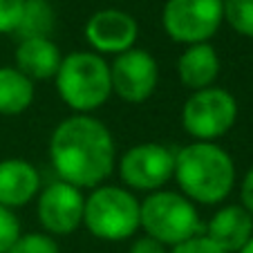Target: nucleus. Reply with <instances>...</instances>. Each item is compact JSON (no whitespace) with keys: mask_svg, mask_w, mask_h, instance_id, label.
I'll list each match as a JSON object with an SVG mask.
<instances>
[{"mask_svg":"<svg viewBox=\"0 0 253 253\" xmlns=\"http://www.w3.org/2000/svg\"><path fill=\"white\" fill-rule=\"evenodd\" d=\"M49 162L61 182L77 188H96L115 168V141L110 130L90 115L61 121L49 139Z\"/></svg>","mask_w":253,"mask_h":253,"instance_id":"nucleus-1","label":"nucleus"},{"mask_svg":"<svg viewBox=\"0 0 253 253\" xmlns=\"http://www.w3.org/2000/svg\"><path fill=\"white\" fill-rule=\"evenodd\" d=\"M182 193L200 204H220L235 184V164L217 143L197 141L175 155V175Z\"/></svg>","mask_w":253,"mask_h":253,"instance_id":"nucleus-2","label":"nucleus"},{"mask_svg":"<svg viewBox=\"0 0 253 253\" xmlns=\"http://www.w3.org/2000/svg\"><path fill=\"white\" fill-rule=\"evenodd\" d=\"M54 79L61 99L79 115H87L101 108L112 94L110 65L103 61L101 54H67Z\"/></svg>","mask_w":253,"mask_h":253,"instance_id":"nucleus-3","label":"nucleus"},{"mask_svg":"<svg viewBox=\"0 0 253 253\" xmlns=\"http://www.w3.org/2000/svg\"><path fill=\"white\" fill-rule=\"evenodd\" d=\"M139 224L164 247H177L200 235V215L188 197L170 191H155L139 209Z\"/></svg>","mask_w":253,"mask_h":253,"instance_id":"nucleus-4","label":"nucleus"},{"mask_svg":"<svg viewBox=\"0 0 253 253\" xmlns=\"http://www.w3.org/2000/svg\"><path fill=\"white\" fill-rule=\"evenodd\" d=\"M139 204L132 193L119 186H96L85 197L83 224L94 238L108 242L128 240L139 229Z\"/></svg>","mask_w":253,"mask_h":253,"instance_id":"nucleus-5","label":"nucleus"},{"mask_svg":"<svg viewBox=\"0 0 253 253\" xmlns=\"http://www.w3.org/2000/svg\"><path fill=\"white\" fill-rule=\"evenodd\" d=\"M238 101L222 87H206L193 92L182 108V124L197 141L220 139L235 126Z\"/></svg>","mask_w":253,"mask_h":253,"instance_id":"nucleus-6","label":"nucleus"},{"mask_svg":"<svg viewBox=\"0 0 253 253\" xmlns=\"http://www.w3.org/2000/svg\"><path fill=\"white\" fill-rule=\"evenodd\" d=\"M224 14L222 0H168L162 23L175 43H209L220 29Z\"/></svg>","mask_w":253,"mask_h":253,"instance_id":"nucleus-7","label":"nucleus"},{"mask_svg":"<svg viewBox=\"0 0 253 253\" xmlns=\"http://www.w3.org/2000/svg\"><path fill=\"white\" fill-rule=\"evenodd\" d=\"M119 175L134 191H159L175 175V153L162 143L132 146L121 157Z\"/></svg>","mask_w":253,"mask_h":253,"instance_id":"nucleus-8","label":"nucleus"},{"mask_svg":"<svg viewBox=\"0 0 253 253\" xmlns=\"http://www.w3.org/2000/svg\"><path fill=\"white\" fill-rule=\"evenodd\" d=\"M112 92L128 103H143L150 99L159 81V67L146 49H128L117 54L110 65Z\"/></svg>","mask_w":253,"mask_h":253,"instance_id":"nucleus-9","label":"nucleus"},{"mask_svg":"<svg viewBox=\"0 0 253 253\" xmlns=\"http://www.w3.org/2000/svg\"><path fill=\"white\" fill-rule=\"evenodd\" d=\"M85 197L81 188L67 182H54L39 197V220L45 231L56 235H70L81 226Z\"/></svg>","mask_w":253,"mask_h":253,"instance_id":"nucleus-10","label":"nucleus"},{"mask_svg":"<svg viewBox=\"0 0 253 253\" xmlns=\"http://www.w3.org/2000/svg\"><path fill=\"white\" fill-rule=\"evenodd\" d=\"M137 20L121 9H101L85 23V41L99 54H124L134 47Z\"/></svg>","mask_w":253,"mask_h":253,"instance_id":"nucleus-11","label":"nucleus"},{"mask_svg":"<svg viewBox=\"0 0 253 253\" xmlns=\"http://www.w3.org/2000/svg\"><path fill=\"white\" fill-rule=\"evenodd\" d=\"M206 238L226 253H240L253 238V215L244 206L220 209L206 226Z\"/></svg>","mask_w":253,"mask_h":253,"instance_id":"nucleus-12","label":"nucleus"},{"mask_svg":"<svg viewBox=\"0 0 253 253\" xmlns=\"http://www.w3.org/2000/svg\"><path fill=\"white\" fill-rule=\"evenodd\" d=\"M39 170L27 159H2L0 162V204L7 209L25 206L39 193Z\"/></svg>","mask_w":253,"mask_h":253,"instance_id":"nucleus-13","label":"nucleus"},{"mask_svg":"<svg viewBox=\"0 0 253 253\" xmlns=\"http://www.w3.org/2000/svg\"><path fill=\"white\" fill-rule=\"evenodd\" d=\"M61 61V49L49 39H27L16 47V70L23 72L29 81L54 79Z\"/></svg>","mask_w":253,"mask_h":253,"instance_id":"nucleus-14","label":"nucleus"},{"mask_svg":"<svg viewBox=\"0 0 253 253\" xmlns=\"http://www.w3.org/2000/svg\"><path fill=\"white\" fill-rule=\"evenodd\" d=\"M220 74V58L211 43L188 45V49L177 61V77L193 92L206 90Z\"/></svg>","mask_w":253,"mask_h":253,"instance_id":"nucleus-15","label":"nucleus"},{"mask_svg":"<svg viewBox=\"0 0 253 253\" xmlns=\"http://www.w3.org/2000/svg\"><path fill=\"white\" fill-rule=\"evenodd\" d=\"M34 101V81L16 67H0V115L14 117L25 112Z\"/></svg>","mask_w":253,"mask_h":253,"instance_id":"nucleus-16","label":"nucleus"},{"mask_svg":"<svg viewBox=\"0 0 253 253\" xmlns=\"http://www.w3.org/2000/svg\"><path fill=\"white\" fill-rule=\"evenodd\" d=\"M54 29V9L47 0H25L23 18L16 29L20 41L27 39H49Z\"/></svg>","mask_w":253,"mask_h":253,"instance_id":"nucleus-17","label":"nucleus"},{"mask_svg":"<svg viewBox=\"0 0 253 253\" xmlns=\"http://www.w3.org/2000/svg\"><path fill=\"white\" fill-rule=\"evenodd\" d=\"M222 14L238 34L253 39V0H222Z\"/></svg>","mask_w":253,"mask_h":253,"instance_id":"nucleus-18","label":"nucleus"},{"mask_svg":"<svg viewBox=\"0 0 253 253\" xmlns=\"http://www.w3.org/2000/svg\"><path fill=\"white\" fill-rule=\"evenodd\" d=\"M9 253H61L54 238L45 233H27L20 235L9 249Z\"/></svg>","mask_w":253,"mask_h":253,"instance_id":"nucleus-19","label":"nucleus"},{"mask_svg":"<svg viewBox=\"0 0 253 253\" xmlns=\"http://www.w3.org/2000/svg\"><path fill=\"white\" fill-rule=\"evenodd\" d=\"M20 238V222L14 211L0 204V253H9L14 242Z\"/></svg>","mask_w":253,"mask_h":253,"instance_id":"nucleus-20","label":"nucleus"},{"mask_svg":"<svg viewBox=\"0 0 253 253\" xmlns=\"http://www.w3.org/2000/svg\"><path fill=\"white\" fill-rule=\"evenodd\" d=\"M25 0H0V34H16Z\"/></svg>","mask_w":253,"mask_h":253,"instance_id":"nucleus-21","label":"nucleus"},{"mask_svg":"<svg viewBox=\"0 0 253 253\" xmlns=\"http://www.w3.org/2000/svg\"><path fill=\"white\" fill-rule=\"evenodd\" d=\"M168 253H226V251H222L220 247H215L206 235H195V238L172 247V251H168Z\"/></svg>","mask_w":253,"mask_h":253,"instance_id":"nucleus-22","label":"nucleus"},{"mask_svg":"<svg viewBox=\"0 0 253 253\" xmlns=\"http://www.w3.org/2000/svg\"><path fill=\"white\" fill-rule=\"evenodd\" d=\"M130 253H168V251L162 242H157L155 238L146 235V238H139L137 242L130 247Z\"/></svg>","mask_w":253,"mask_h":253,"instance_id":"nucleus-23","label":"nucleus"},{"mask_svg":"<svg viewBox=\"0 0 253 253\" xmlns=\"http://www.w3.org/2000/svg\"><path fill=\"white\" fill-rule=\"evenodd\" d=\"M240 197H242V206L253 215V168H249V172L244 175Z\"/></svg>","mask_w":253,"mask_h":253,"instance_id":"nucleus-24","label":"nucleus"},{"mask_svg":"<svg viewBox=\"0 0 253 253\" xmlns=\"http://www.w3.org/2000/svg\"><path fill=\"white\" fill-rule=\"evenodd\" d=\"M240 253H253V238L249 240V242H247V247H244V249H242V251H240Z\"/></svg>","mask_w":253,"mask_h":253,"instance_id":"nucleus-25","label":"nucleus"}]
</instances>
